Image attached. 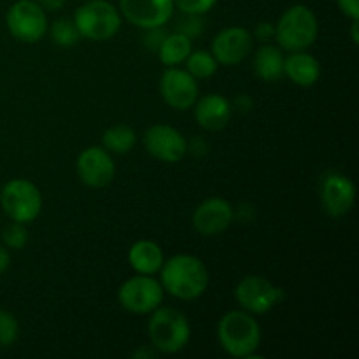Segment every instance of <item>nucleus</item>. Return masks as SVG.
Returning <instances> with one entry per match:
<instances>
[{
	"label": "nucleus",
	"instance_id": "obj_18",
	"mask_svg": "<svg viewBox=\"0 0 359 359\" xmlns=\"http://www.w3.org/2000/svg\"><path fill=\"white\" fill-rule=\"evenodd\" d=\"M284 76L298 86H314L321 77V63L307 51H293L284 58Z\"/></svg>",
	"mask_w": 359,
	"mask_h": 359
},
{
	"label": "nucleus",
	"instance_id": "obj_33",
	"mask_svg": "<svg viewBox=\"0 0 359 359\" xmlns=\"http://www.w3.org/2000/svg\"><path fill=\"white\" fill-rule=\"evenodd\" d=\"M11 265V255H9V249L6 245H0V276L9 269Z\"/></svg>",
	"mask_w": 359,
	"mask_h": 359
},
{
	"label": "nucleus",
	"instance_id": "obj_3",
	"mask_svg": "<svg viewBox=\"0 0 359 359\" xmlns=\"http://www.w3.org/2000/svg\"><path fill=\"white\" fill-rule=\"evenodd\" d=\"M319 23L314 11L304 4L291 6L276 25L277 44L284 51H305L318 41Z\"/></svg>",
	"mask_w": 359,
	"mask_h": 359
},
{
	"label": "nucleus",
	"instance_id": "obj_24",
	"mask_svg": "<svg viewBox=\"0 0 359 359\" xmlns=\"http://www.w3.org/2000/svg\"><path fill=\"white\" fill-rule=\"evenodd\" d=\"M51 39L60 48H72L79 42L81 35L76 25L69 18H60L51 25Z\"/></svg>",
	"mask_w": 359,
	"mask_h": 359
},
{
	"label": "nucleus",
	"instance_id": "obj_31",
	"mask_svg": "<svg viewBox=\"0 0 359 359\" xmlns=\"http://www.w3.org/2000/svg\"><path fill=\"white\" fill-rule=\"evenodd\" d=\"M273 35H276V25H272L270 21H263V23H259L255 30V37L263 42L273 39Z\"/></svg>",
	"mask_w": 359,
	"mask_h": 359
},
{
	"label": "nucleus",
	"instance_id": "obj_13",
	"mask_svg": "<svg viewBox=\"0 0 359 359\" xmlns=\"http://www.w3.org/2000/svg\"><path fill=\"white\" fill-rule=\"evenodd\" d=\"M174 11V0H119V13L142 30L165 27Z\"/></svg>",
	"mask_w": 359,
	"mask_h": 359
},
{
	"label": "nucleus",
	"instance_id": "obj_8",
	"mask_svg": "<svg viewBox=\"0 0 359 359\" xmlns=\"http://www.w3.org/2000/svg\"><path fill=\"white\" fill-rule=\"evenodd\" d=\"M6 25L9 34L25 44L39 42L48 32L46 11L34 0H18L6 14Z\"/></svg>",
	"mask_w": 359,
	"mask_h": 359
},
{
	"label": "nucleus",
	"instance_id": "obj_30",
	"mask_svg": "<svg viewBox=\"0 0 359 359\" xmlns=\"http://www.w3.org/2000/svg\"><path fill=\"white\" fill-rule=\"evenodd\" d=\"M340 11L351 20H359V0H337Z\"/></svg>",
	"mask_w": 359,
	"mask_h": 359
},
{
	"label": "nucleus",
	"instance_id": "obj_35",
	"mask_svg": "<svg viewBox=\"0 0 359 359\" xmlns=\"http://www.w3.org/2000/svg\"><path fill=\"white\" fill-rule=\"evenodd\" d=\"M133 358H156L158 356V351H149V349H139L132 354Z\"/></svg>",
	"mask_w": 359,
	"mask_h": 359
},
{
	"label": "nucleus",
	"instance_id": "obj_6",
	"mask_svg": "<svg viewBox=\"0 0 359 359\" xmlns=\"http://www.w3.org/2000/svg\"><path fill=\"white\" fill-rule=\"evenodd\" d=\"M0 203L9 219L28 224L37 219L42 210L41 189L28 179H13L4 186Z\"/></svg>",
	"mask_w": 359,
	"mask_h": 359
},
{
	"label": "nucleus",
	"instance_id": "obj_34",
	"mask_svg": "<svg viewBox=\"0 0 359 359\" xmlns=\"http://www.w3.org/2000/svg\"><path fill=\"white\" fill-rule=\"evenodd\" d=\"M235 107H237L238 111H242V112L251 111L252 98L248 97V95H241V97H237V100H235Z\"/></svg>",
	"mask_w": 359,
	"mask_h": 359
},
{
	"label": "nucleus",
	"instance_id": "obj_26",
	"mask_svg": "<svg viewBox=\"0 0 359 359\" xmlns=\"http://www.w3.org/2000/svg\"><path fill=\"white\" fill-rule=\"evenodd\" d=\"M20 335V325L9 311H0V347L13 346Z\"/></svg>",
	"mask_w": 359,
	"mask_h": 359
},
{
	"label": "nucleus",
	"instance_id": "obj_29",
	"mask_svg": "<svg viewBox=\"0 0 359 359\" xmlns=\"http://www.w3.org/2000/svg\"><path fill=\"white\" fill-rule=\"evenodd\" d=\"M146 32L147 34L144 35V44H146V48L153 49V51H158V48H160V44L163 42V39L167 37L163 27L149 28V30H146Z\"/></svg>",
	"mask_w": 359,
	"mask_h": 359
},
{
	"label": "nucleus",
	"instance_id": "obj_9",
	"mask_svg": "<svg viewBox=\"0 0 359 359\" xmlns=\"http://www.w3.org/2000/svg\"><path fill=\"white\" fill-rule=\"evenodd\" d=\"M235 298L242 311L252 316L266 314L284 298V291L262 276H248L235 287Z\"/></svg>",
	"mask_w": 359,
	"mask_h": 359
},
{
	"label": "nucleus",
	"instance_id": "obj_2",
	"mask_svg": "<svg viewBox=\"0 0 359 359\" xmlns=\"http://www.w3.org/2000/svg\"><path fill=\"white\" fill-rule=\"evenodd\" d=\"M217 340L226 354L249 359L262 344V326L245 311H230L217 325Z\"/></svg>",
	"mask_w": 359,
	"mask_h": 359
},
{
	"label": "nucleus",
	"instance_id": "obj_4",
	"mask_svg": "<svg viewBox=\"0 0 359 359\" xmlns=\"http://www.w3.org/2000/svg\"><path fill=\"white\" fill-rule=\"evenodd\" d=\"M149 339L154 349L163 354L181 353L191 339V325L181 311L172 307H158L151 312Z\"/></svg>",
	"mask_w": 359,
	"mask_h": 359
},
{
	"label": "nucleus",
	"instance_id": "obj_21",
	"mask_svg": "<svg viewBox=\"0 0 359 359\" xmlns=\"http://www.w3.org/2000/svg\"><path fill=\"white\" fill-rule=\"evenodd\" d=\"M193 51V42L191 39L186 37L181 32L167 35L163 42L158 48V58L163 65L167 67H177L179 63H184L189 53Z\"/></svg>",
	"mask_w": 359,
	"mask_h": 359
},
{
	"label": "nucleus",
	"instance_id": "obj_14",
	"mask_svg": "<svg viewBox=\"0 0 359 359\" xmlns=\"http://www.w3.org/2000/svg\"><path fill=\"white\" fill-rule=\"evenodd\" d=\"M251 32L244 27H228L214 37L210 53L219 65L233 67L244 62L252 51Z\"/></svg>",
	"mask_w": 359,
	"mask_h": 359
},
{
	"label": "nucleus",
	"instance_id": "obj_28",
	"mask_svg": "<svg viewBox=\"0 0 359 359\" xmlns=\"http://www.w3.org/2000/svg\"><path fill=\"white\" fill-rule=\"evenodd\" d=\"M217 0H174V6L177 7L181 13L186 14H202L209 13L214 6H216Z\"/></svg>",
	"mask_w": 359,
	"mask_h": 359
},
{
	"label": "nucleus",
	"instance_id": "obj_23",
	"mask_svg": "<svg viewBox=\"0 0 359 359\" xmlns=\"http://www.w3.org/2000/svg\"><path fill=\"white\" fill-rule=\"evenodd\" d=\"M186 70L191 74L195 79H209L216 74L217 65L219 63L216 62V58L212 56V53L209 51H191L189 56L186 58Z\"/></svg>",
	"mask_w": 359,
	"mask_h": 359
},
{
	"label": "nucleus",
	"instance_id": "obj_11",
	"mask_svg": "<svg viewBox=\"0 0 359 359\" xmlns=\"http://www.w3.org/2000/svg\"><path fill=\"white\" fill-rule=\"evenodd\" d=\"M146 151L163 163H177L188 153V140L170 125H153L144 133Z\"/></svg>",
	"mask_w": 359,
	"mask_h": 359
},
{
	"label": "nucleus",
	"instance_id": "obj_19",
	"mask_svg": "<svg viewBox=\"0 0 359 359\" xmlns=\"http://www.w3.org/2000/svg\"><path fill=\"white\" fill-rule=\"evenodd\" d=\"M165 262L163 249L153 241H139L130 248L128 263L137 273L154 276L160 272Z\"/></svg>",
	"mask_w": 359,
	"mask_h": 359
},
{
	"label": "nucleus",
	"instance_id": "obj_5",
	"mask_svg": "<svg viewBox=\"0 0 359 359\" xmlns=\"http://www.w3.org/2000/svg\"><path fill=\"white\" fill-rule=\"evenodd\" d=\"M72 21L81 39L105 42L116 37L121 28V13L107 0H90L77 7Z\"/></svg>",
	"mask_w": 359,
	"mask_h": 359
},
{
	"label": "nucleus",
	"instance_id": "obj_7",
	"mask_svg": "<svg viewBox=\"0 0 359 359\" xmlns=\"http://www.w3.org/2000/svg\"><path fill=\"white\" fill-rule=\"evenodd\" d=\"M165 290L153 276H133L118 290V302L130 314H151L163 304Z\"/></svg>",
	"mask_w": 359,
	"mask_h": 359
},
{
	"label": "nucleus",
	"instance_id": "obj_27",
	"mask_svg": "<svg viewBox=\"0 0 359 359\" xmlns=\"http://www.w3.org/2000/svg\"><path fill=\"white\" fill-rule=\"evenodd\" d=\"M203 30V21L198 14H186L182 13V18L179 20L177 32L184 34L186 37H189L193 41L195 37H198Z\"/></svg>",
	"mask_w": 359,
	"mask_h": 359
},
{
	"label": "nucleus",
	"instance_id": "obj_1",
	"mask_svg": "<svg viewBox=\"0 0 359 359\" xmlns=\"http://www.w3.org/2000/svg\"><path fill=\"white\" fill-rule=\"evenodd\" d=\"M158 273L163 290L179 300H196L209 287V270L202 259L193 255L165 259Z\"/></svg>",
	"mask_w": 359,
	"mask_h": 359
},
{
	"label": "nucleus",
	"instance_id": "obj_15",
	"mask_svg": "<svg viewBox=\"0 0 359 359\" xmlns=\"http://www.w3.org/2000/svg\"><path fill=\"white\" fill-rule=\"evenodd\" d=\"M233 223V207L221 196H212L200 203L193 214V226L203 237H217Z\"/></svg>",
	"mask_w": 359,
	"mask_h": 359
},
{
	"label": "nucleus",
	"instance_id": "obj_25",
	"mask_svg": "<svg viewBox=\"0 0 359 359\" xmlns=\"http://www.w3.org/2000/svg\"><path fill=\"white\" fill-rule=\"evenodd\" d=\"M2 242L7 249H14V251H20L27 245L28 242V230L23 223H13L9 226L4 228L2 231Z\"/></svg>",
	"mask_w": 359,
	"mask_h": 359
},
{
	"label": "nucleus",
	"instance_id": "obj_32",
	"mask_svg": "<svg viewBox=\"0 0 359 359\" xmlns=\"http://www.w3.org/2000/svg\"><path fill=\"white\" fill-rule=\"evenodd\" d=\"M65 4L67 0H39V6L44 11H60Z\"/></svg>",
	"mask_w": 359,
	"mask_h": 359
},
{
	"label": "nucleus",
	"instance_id": "obj_10",
	"mask_svg": "<svg viewBox=\"0 0 359 359\" xmlns=\"http://www.w3.org/2000/svg\"><path fill=\"white\" fill-rule=\"evenodd\" d=\"M76 172L88 188L100 189L112 182L116 175V165L105 147L91 146L81 151L77 156Z\"/></svg>",
	"mask_w": 359,
	"mask_h": 359
},
{
	"label": "nucleus",
	"instance_id": "obj_16",
	"mask_svg": "<svg viewBox=\"0 0 359 359\" xmlns=\"http://www.w3.org/2000/svg\"><path fill=\"white\" fill-rule=\"evenodd\" d=\"M356 202V186L347 175L330 174L321 182V203L330 217H342Z\"/></svg>",
	"mask_w": 359,
	"mask_h": 359
},
{
	"label": "nucleus",
	"instance_id": "obj_12",
	"mask_svg": "<svg viewBox=\"0 0 359 359\" xmlns=\"http://www.w3.org/2000/svg\"><path fill=\"white\" fill-rule=\"evenodd\" d=\"M161 98L175 111H188L198 100V83L188 70L168 67L160 77Z\"/></svg>",
	"mask_w": 359,
	"mask_h": 359
},
{
	"label": "nucleus",
	"instance_id": "obj_20",
	"mask_svg": "<svg viewBox=\"0 0 359 359\" xmlns=\"http://www.w3.org/2000/svg\"><path fill=\"white\" fill-rule=\"evenodd\" d=\"M255 74L265 83H276L284 76V56L276 46H262L255 55Z\"/></svg>",
	"mask_w": 359,
	"mask_h": 359
},
{
	"label": "nucleus",
	"instance_id": "obj_22",
	"mask_svg": "<svg viewBox=\"0 0 359 359\" xmlns=\"http://www.w3.org/2000/svg\"><path fill=\"white\" fill-rule=\"evenodd\" d=\"M102 144L109 153L126 154L135 147L137 133L132 126L128 125H112L102 135Z\"/></svg>",
	"mask_w": 359,
	"mask_h": 359
},
{
	"label": "nucleus",
	"instance_id": "obj_17",
	"mask_svg": "<svg viewBox=\"0 0 359 359\" xmlns=\"http://www.w3.org/2000/svg\"><path fill=\"white\" fill-rule=\"evenodd\" d=\"M231 107L230 100L219 93H210L195 102V119L207 132H219L230 123Z\"/></svg>",
	"mask_w": 359,
	"mask_h": 359
}]
</instances>
